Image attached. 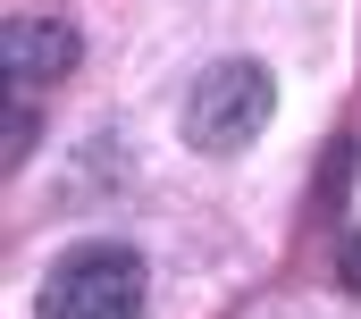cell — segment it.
I'll use <instances>...</instances> for the list:
<instances>
[{
  "instance_id": "obj_5",
  "label": "cell",
  "mask_w": 361,
  "mask_h": 319,
  "mask_svg": "<svg viewBox=\"0 0 361 319\" xmlns=\"http://www.w3.org/2000/svg\"><path fill=\"white\" fill-rule=\"evenodd\" d=\"M336 277L361 294V236H345V243H336Z\"/></svg>"
},
{
  "instance_id": "obj_1",
  "label": "cell",
  "mask_w": 361,
  "mask_h": 319,
  "mask_svg": "<svg viewBox=\"0 0 361 319\" xmlns=\"http://www.w3.org/2000/svg\"><path fill=\"white\" fill-rule=\"evenodd\" d=\"M143 311H152V269L135 243H109V236L68 243L34 303V319H143Z\"/></svg>"
},
{
  "instance_id": "obj_3",
  "label": "cell",
  "mask_w": 361,
  "mask_h": 319,
  "mask_svg": "<svg viewBox=\"0 0 361 319\" xmlns=\"http://www.w3.org/2000/svg\"><path fill=\"white\" fill-rule=\"evenodd\" d=\"M0 68L25 84H59L76 68V25H59V17H8V34H0Z\"/></svg>"
},
{
  "instance_id": "obj_2",
  "label": "cell",
  "mask_w": 361,
  "mask_h": 319,
  "mask_svg": "<svg viewBox=\"0 0 361 319\" xmlns=\"http://www.w3.org/2000/svg\"><path fill=\"white\" fill-rule=\"evenodd\" d=\"M269 109H277V76L261 59H219V68H202L193 92H185V143L210 152V160H227V152H244L269 126Z\"/></svg>"
},
{
  "instance_id": "obj_4",
  "label": "cell",
  "mask_w": 361,
  "mask_h": 319,
  "mask_svg": "<svg viewBox=\"0 0 361 319\" xmlns=\"http://www.w3.org/2000/svg\"><path fill=\"white\" fill-rule=\"evenodd\" d=\"M25 152H34V109L17 101V118H8V160H25Z\"/></svg>"
}]
</instances>
